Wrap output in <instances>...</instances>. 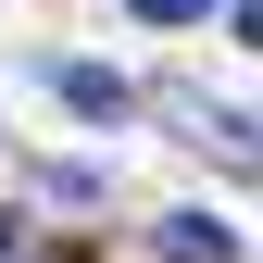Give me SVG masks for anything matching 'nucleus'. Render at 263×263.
<instances>
[{
	"mask_svg": "<svg viewBox=\"0 0 263 263\" xmlns=\"http://www.w3.org/2000/svg\"><path fill=\"white\" fill-rule=\"evenodd\" d=\"M63 101H76L88 125H125V101H138V88H125L113 63H63Z\"/></svg>",
	"mask_w": 263,
	"mask_h": 263,
	"instance_id": "nucleus-1",
	"label": "nucleus"
},
{
	"mask_svg": "<svg viewBox=\"0 0 263 263\" xmlns=\"http://www.w3.org/2000/svg\"><path fill=\"white\" fill-rule=\"evenodd\" d=\"M238 251V226H213V213H163V263H226Z\"/></svg>",
	"mask_w": 263,
	"mask_h": 263,
	"instance_id": "nucleus-2",
	"label": "nucleus"
},
{
	"mask_svg": "<svg viewBox=\"0 0 263 263\" xmlns=\"http://www.w3.org/2000/svg\"><path fill=\"white\" fill-rule=\"evenodd\" d=\"M138 25H188V13H213V0H125Z\"/></svg>",
	"mask_w": 263,
	"mask_h": 263,
	"instance_id": "nucleus-3",
	"label": "nucleus"
},
{
	"mask_svg": "<svg viewBox=\"0 0 263 263\" xmlns=\"http://www.w3.org/2000/svg\"><path fill=\"white\" fill-rule=\"evenodd\" d=\"M0 251H13V213H0Z\"/></svg>",
	"mask_w": 263,
	"mask_h": 263,
	"instance_id": "nucleus-4",
	"label": "nucleus"
}]
</instances>
